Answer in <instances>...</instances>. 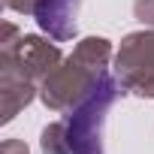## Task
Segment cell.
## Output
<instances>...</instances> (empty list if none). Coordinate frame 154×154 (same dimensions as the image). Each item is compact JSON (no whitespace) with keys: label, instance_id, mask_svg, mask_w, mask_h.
<instances>
[{"label":"cell","instance_id":"277c9868","mask_svg":"<svg viewBox=\"0 0 154 154\" xmlns=\"http://www.w3.org/2000/svg\"><path fill=\"white\" fill-rule=\"evenodd\" d=\"M115 69L124 91L154 100V30L124 36L121 51L115 57Z\"/></svg>","mask_w":154,"mask_h":154},{"label":"cell","instance_id":"6da1fadb","mask_svg":"<svg viewBox=\"0 0 154 154\" xmlns=\"http://www.w3.org/2000/svg\"><path fill=\"white\" fill-rule=\"evenodd\" d=\"M112 57V42L103 36H88L75 45V51L54 66V72L39 85V97L51 112H66L79 97L91 91V85L106 72Z\"/></svg>","mask_w":154,"mask_h":154},{"label":"cell","instance_id":"52a82bcc","mask_svg":"<svg viewBox=\"0 0 154 154\" xmlns=\"http://www.w3.org/2000/svg\"><path fill=\"white\" fill-rule=\"evenodd\" d=\"M39 145H42V154H69V145H66V136H63L60 121H54V124H48L42 130Z\"/></svg>","mask_w":154,"mask_h":154},{"label":"cell","instance_id":"8992f818","mask_svg":"<svg viewBox=\"0 0 154 154\" xmlns=\"http://www.w3.org/2000/svg\"><path fill=\"white\" fill-rule=\"evenodd\" d=\"M36 94V85L33 82H24V79H12V75H0V121L9 124Z\"/></svg>","mask_w":154,"mask_h":154},{"label":"cell","instance_id":"7a4b0ae2","mask_svg":"<svg viewBox=\"0 0 154 154\" xmlns=\"http://www.w3.org/2000/svg\"><path fill=\"white\" fill-rule=\"evenodd\" d=\"M121 94H124V85L118 75L100 72V79L91 85V91L66 109V118H60V127H63L69 154H106L103 124Z\"/></svg>","mask_w":154,"mask_h":154},{"label":"cell","instance_id":"5b68a950","mask_svg":"<svg viewBox=\"0 0 154 154\" xmlns=\"http://www.w3.org/2000/svg\"><path fill=\"white\" fill-rule=\"evenodd\" d=\"M79 6L82 0H39L33 9V18L51 39L66 42L79 30Z\"/></svg>","mask_w":154,"mask_h":154},{"label":"cell","instance_id":"3957f363","mask_svg":"<svg viewBox=\"0 0 154 154\" xmlns=\"http://www.w3.org/2000/svg\"><path fill=\"white\" fill-rule=\"evenodd\" d=\"M60 63V48L42 36H18L15 24H3L0 36V75H12L24 82H45Z\"/></svg>","mask_w":154,"mask_h":154},{"label":"cell","instance_id":"9c48e42d","mask_svg":"<svg viewBox=\"0 0 154 154\" xmlns=\"http://www.w3.org/2000/svg\"><path fill=\"white\" fill-rule=\"evenodd\" d=\"M3 3H6V9H12V12H30V15H33V9H36L39 0H3Z\"/></svg>","mask_w":154,"mask_h":154},{"label":"cell","instance_id":"ba28073f","mask_svg":"<svg viewBox=\"0 0 154 154\" xmlns=\"http://www.w3.org/2000/svg\"><path fill=\"white\" fill-rule=\"evenodd\" d=\"M133 15L142 24H154V0H136L133 3Z\"/></svg>","mask_w":154,"mask_h":154},{"label":"cell","instance_id":"30bf717a","mask_svg":"<svg viewBox=\"0 0 154 154\" xmlns=\"http://www.w3.org/2000/svg\"><path fill=\"white\" fill-rule=\"evenodd\" d=\"M0 154H30V151H27V145L21 139H6L0 145Z\"/></svg>","mask_w":154,"mask_h":154}]
</instances>
